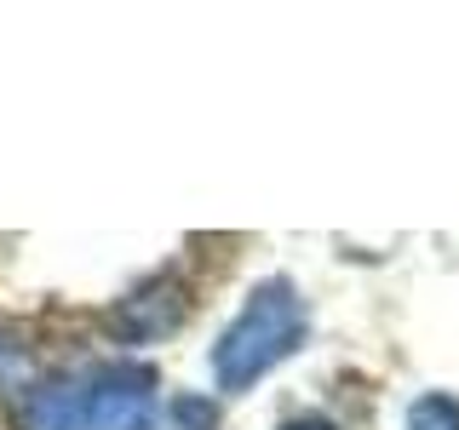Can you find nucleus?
Returning a JSON list of instances; mask_svg holds the SVG:
<instances>
[{
  "instance_id": "7ed1b4c3",
  "label": "nucleus",
  "mask_w": 459,
  "mask_h": 430,
  "mask_svg": "<svg viewBox=\"0 0 459 430\" xmlns=\"http://www.w3.org/2000/svg\"><path fill=\"white\" fill-rule=\"evenodd\" d=\"M184 293H178V281H150L143 293H133L121 310H115V333L121 339H161V333H172V327L184 322Z\"/></svg>"
},
{
  "instance_id": "20e7f679",
  "label": "nucleus",
  "mask_w": 459,
  "mask_h": 430,
  "mask_svg": "<svg viewBox=\"0 0 459 430\" xmlns=\"http://www.w3.org/2000/svg\"><path fill=\"white\" fill-rule=\"evenodd\" d=\"M408 430H459V396L425 391L408 401Z\"/></svg>"
},
{
  "instance_id": "423d86ee",
  "label": "nucleus",
  "mask_w": 459,
  "mask_h": 430,
  "mask_svg": "<svg viewBox=\"0 0 459 430\" xmlns=\"http://www.w3.org/2000/svg\"><path fill=\"white\" fill-rule=\"evenodd\" d=\"M18 367H23V350H18V339H12L6 327H0V379H12Z\"/></svg>"
},
{
  "instance_id": "0eeeda50",
  "label": "nucleus",
  "mask_w": 459,
  "mask_h": 430,
  "mask_svg": "<svg viewBox=\"0 0 459 430\" xmlns=\"http://www.w3.org/2000/svg\"><path fill=\"white\" fill-rule=\"evenodd\" d=\"M281 430H339L333 419H322V413H299V419H287Z\"/></svg>"
},
{
  "instance_id": "f03ea898",
  "label": "nucleus",
  "mask_w": 459,
  "mask_h": 430,
  "mask_svg": "<svg viewBox=\"0 0 459 430\" xmlns=\"http://www.w3.org/2000/svg\"><path fill=\"white\" fill-rule=\"evenodd\" d=\"M305 339H310L305 293L287 276H264L247 293V305L236 310V322L219 333V344H212V379H219V391L241 396L264 373H276L287 356L305 350Z\"/></svg>"
},
{
  "instance_id": "f257e3e1",
  "label": "nucleus",
  "mask_w": 459,
  "mask_h": 430,
  "mask_svg": "<svg viewBox=\"0 0 459 430\" xmlns=\"http://www.w3.org/2000/svg\"><path fill=\"white\" fill-rule=\"evenodd\" d=\"M29 430H155L161 396H155V367L143 362H104L75 379L40 384L23 408Z\"/></svg>"
},
{
  "instance_id": "39448f33",
  "label": "nucleus",
  "mask_w": 459,
  "mask_h": 430,
  "mask_svg": "<svg viewBox=\"0 0 459 430\" xmlns=\"http://www.w3.org/2000/svg\"><path fill=\"white\" fill-rule=\"evenodd\" d=\"M167 430H219V401L195 396V391L172 396L167 401Z\"/></svg>"
}]
</instances>
